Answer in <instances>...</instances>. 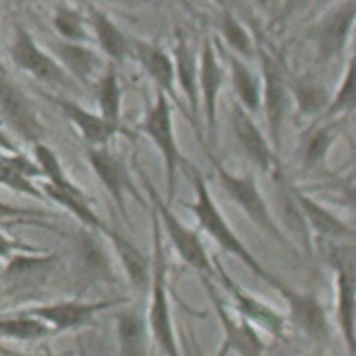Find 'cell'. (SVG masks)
<instances>
[{
  "label": "cell",
  "mask_w": 356,
  "mask_h": 356,
  "mask_svg": "<svg viewBox=\"0 0 356 356\" xmlns=\"http://www.w3.org/2000/svg\"><path fill=\"white\" fill-rule=\"evenodd\" d=\"M118 2H129V4H138V2H147V0H118Z\"/></svg>",
  "instance_id": "7bdbcfd3"
},
{
  "label": "cell",
  "mask_w": 356,
  "mask_h": 356,
  "mask_svg": "<svg viewBox=\"0 0 356 356\" xmlns=\"http://www.w3.org/2000/svg\"><path fill=\"white\" fill-rule=\"evenodd\" d=\"M33 153H35V163L41 171V177H45V184H49L55 190H61V192L67 193H83L74 181L72 177L65 173L61 159L57 157L54 149L49 145H45L43 140L41 143H35L33 145Z\"/></svg>",
  "instance_id": "4316f807"
},
{
  "label": "cell",
  "mask_w": 356,
  "mask_h": 356,
  "mask_svg": "<svg viewBox=\"0 0 356 356\" xmlns=\"http://www.w3.org/2000/svg\"><path fill=\"white\" fill-rule=\"evenodd\" d=\"M173 67H175V86L181 88L188 106L192 114H197L200 108V94H197V55L188 43V39L177 33L175 47H173Z\"/></svg>",
  "instance_id": "44dd1931"
},
{
  "label": "cell",
  "mask_w": 356,
  "mask_h": 356,
  "mask_svg": "<svg viewBox=\"0 0 356 356\" xmlns=\"http://www.w3.org/2000/svg\"><path fill=\"white\" fill-rule=\"evenodd\" d=\"M51 328L33 316H17V318H0V336L15 340H39L45 338Z\"/></svg>",
  "instance_id": "d6a6232c"
},
{
  "label": "cell",
  "mask_w": 356,
  "mask_h": 356,
  "mask_svg": "<svg viewBox=\"0 0 356 356\" xmlns=\"http://www.w3.org/2000/svg\"><path fill=\"white\" fill-rule=\"evenodd\" d=\"M291 200L298 206V212L305 222V226L316 232L322 238H355V230L350 224H346L342 218H338L332 210H328L324 204L314 200L309 193L302 192L298 188L291 190Z\"/></svg>",
  "instance_id": "5bb4252c"
},
{
  "label": "cell",
  "mask_w": 356,
  "mask_h": 356,
  "mask_svg": "<svg viewBox=\"0 0 356 356\" xmlns=\"http://www.w3.org/2000/svg\"><path fill=\"white\" fill-rule=\"evenodd\" d=\"M179 171H184V175H186V177L190 179V184H192L193 202L192 204H188V208L193 212V216L197 220L200 228H202L204 232H208V234H210L226 252H230V254H234L238 261H243L252 273H257L261 279H265L271 287L281 291L285 285H283L277 277H273V275L269 273V271L252 257V252L248 250L247 245H243V241L236 236V232L232 230V226H230V224L226 222V218L222 216L218 204H216V200L212 197V192H210V188H208V184H206V179H204V175H202V171H200L192 161H188V159H184Z\"/></svg>",
  "instance_id": "6da1fadb"
},
{
  "label": "cell",
  "mask_w": 356,
  "mask_h": 356,
  "mask_svg": "<svg viewBox=\"0 0 356 356\" xmlns=\"http://www.w3.org/2000/svg\"><path fill=\"white\" fill-rule=\"evenodd\" d=\"M228 59V72H230V82L236 96V104L254 114L261 110V78L248 67L247 59L234 54H226Z\"/></svg>",
  "instance_id": "603a6c76"
},
{
  "label": "cell",
  "mask_w": 356,
  "mask_h": 356,
  "mask_svg": "<svg viewBox=\"0 0 356 356\" xmlns=\"http://www.w3.org/2000/svg\"><path fill=\"white\" fill-rule=\"evenodd\" d=\"M108 238L114 243V247L118 250V257H120V261H122V265H124V271L131 277L133 285H135V287H145L147 281H149V271H147V261H145V257L140 254V250H138L135 245H131V243H129L122 234H118V232H112Z\"/></svg>",
  "instance_id": "1f68e13d"
},
{
  "label": "cell",
  "mask_w": 356,
  "mask_h": 356,
  "mask_svg": "<svg viewBox=\"0 0 356 356\" xmlns=\"http://www.w3.org/2000/svg\"><path fill=\"white\" fill-rule=\"evenodd\" d=\"M336 261V291H338V322L348 346V355L355 356V273L344 259Z\"/></svg>",
  "instance_id": "7402d4cb"
},
{
  "label": "cell",
  "mask_w": 356,
  "mask_h": 356,
  "mask_svg": "<svg viewBox=\"0 0 356 356\" xmlns=\"http://www.w3.org/2000/svg\"><path fill=\"white\" fill-rule=\"evenodd\" d=\"M86 159L92 167L94 175L98 177V181L104 186V190L110 195V200L114 202V206L118 208L120 216L129 220V214H127V192H135V188H133L129 171H127L124 163L120 161V157L114 155L110 151L108 145H106V147H88L86 149Z\"/></svg>",
  "instance_id": "7c38bea8"
},
{
  "label": "cell",
  "mask_w": 356,
  "mask_h": 356,
  "mask_svg": "<svg viewBox=\"0 0 356 356\" xmlns=\"http://www.w3.org/2000/svg\"><path fill=\"white\" fill-rule=\"evenodd\" d=\"M131 51H135L138 63L155 83V90H161L169 100H177L175 67L171 55L147 41H131Z\"/></svg>",
  "instance_id": "d6986e66"
},
{
  "label": "cell",
  "mask_w": 356,
  "mask_h": 356,
  "mask_svg": "<svg viewBox=\"0 0 356 356\" xmlns=\"http://www.w3.org/2000/svg\"><path fill=\"white\" fill-rule=\"evenodd\" d=\"M31 210H25V208H17V206H10L6 202H0V222L4 220H15V218H23V216H29Z\"/></svg>",
  "instance_id": "74e56055"
},
{
  "label": "cell",
  "mask_w": 356,
  "mask_h": 356,
  "mask_svg": "<svg viewBox=\"0 0 356 356\" xmlns=\"http://www.w3.org/2000/svg\"><path fill=\"white\" fill-rule=\"evenodd\" d=\"M0 149H2L4 153H19V149L15 147V143L8 138V135H6L4 131H0Z\"/></svg>",
  "instance_id": "ab89813d"
},
{
  "label": "cell",
  "mask_w": 356,
  "mask_h": 356,
  "mask_svg": "<svg viewBox=\"0 0 356 356\" xmlns=\"http://www.w3.org/2000/svg\"><path fill=\"white\" fill-rule=\"evenodd\" d=\"M8 55L19 70H23L25 74L39 80L41 83L54 86L59 90H74V92L80 90V86L67 76V72L61 67V63L54 55L47 54L23 25L15 27Z\"/></svg>",
  "instance_id": "5b68a950"
},
{
  "label": "cell",
  "mask_w": 356,
  "mask_h": 356,
  "mask_svg": "<svg viewBox=\"0 0 356 356\" xmlns=\"http://www.w3.org/2000/svg\"><path fill=\"white\" fill-rule=\"evenodd\" d=\"M0 67H2V63H0Z\"/></svg>",
  "instance_id": "ee69618b"
},
{
  "label": "cell",
  "mask_w": 356,
  "mask_h": 356,
  "mask_svg": "<svg viewBox=\"0 0 356 356\" xmlns=\"http://www.w3.org/2000/svg\"><path fill=\"white\" fill-rule=\"evenodd\" d=\"M140 133L147 138H151V143L155 145L157 153L163 159L165 181H167L165 202L171 204V200L175 195V188H177V173H179V167L186 157L181 155L179 147H177L171 100L161 90L155 92V102L147 110V114L140 122Z\"/></svg>",
  "instance_id": "277c9868"
},
{
  "label": "cell",
  "mask_w": 356,
  "mask_h": 356,
  "mask_svg": "<svg viewBox=\"0 0 356 356\" xmlns=\"http://www.w3.org/2000/svg\"><path fill=\"white\" fill-rule=\"evenodd\" d=\"M43 96L61 110V114L82 135L88 147H106L110 145V140L116 137V133L102 120L98 112L83 108L82 104H78L72 98H61V96H51V94H43Z\"/></svg>",
  "instance_id": "2e32d148"
},
{
  "label": "cell",
  "mask_w": 356,
  "mask_h": 356,
  "mask_svg": "<svg viewBox=\"0 0 356 356\" xmlns=\"http://www.w3.org/2000/svg\"><path fill=\"white\" fill-rule=\"evenodd\" d=\"M96 104L102 120L114 133H118L122 118V88L114 65H106L96 80Z\"/></svg>",
  "instance_id": "cb8c5ba5"
},
{
  "label": "cell",
  "mask_w": 356,
  "mask_h": 356,
  "mask_svg": "<svg viewBox=\"0 0 356 356\" xmlns=\"http://www.w3.org/2000/svg\"><path fill=\"white\" fill-rule=\"evenodd\" d=\"M261 63V108L265 112V124H267V138L275 151L279 153L283 143V127L289 112V83L283 74L281 61L269 49V45H263L257 41V55Z\"/></svg>",
  "instance_id": "3957f363"
},
{
  "label": "cell",
  "mask_w": 356,
  "mask_h": 356,
  "mask_svg": "<svg viewBox=\"0 0 356 356\" xmlns=\"http://www.w3.org/2000/svg\"><path fill=\"white\" fill-rule=\"evenodd\" d=\"M309 2H312V0H281V6H279V10H277V17L273 19V25L287 23V21L293 19L298 13H302Z\"/></svg>",
  "instance_id": "8d00e7d4"
},
{
  "label": "cell",
  "mask_w": 356,
  "mask_h": 356,
  "mask_svg": "<svg viewBox=\"0 0 356 356\" xmlns=\"http://www.w3.org/2000/svg\"><path fill=\"white\" fill-rule=\"evenodd\" d=\"M222 83H224V65L220 61L214 41L210 37H204L202 51L197 57V90H200L197 94H200L202 112H204V129H206L204 145L206 147H216Z\"/></svg>",
  "instance_id": "ba28073f"
},
{
  "label": "cell",
  "mask_w": 356,
  "mask_h": 356,
  "mask_svg": "<svg viewBox=\"0 0 356 356\" xmlns=\"http://www.w3.org/2000/svg\"><path fill=\"white\" fill-rule=\"evenodd\" d=\"M51 49H54V57L67 72V76L82 88H92V83H96L106 67L102 63L100 54L92 49L88 43H72V41L55 39Z\"/></svg>",
  "instance_id": "4fadbf2b"
},
{
  "label": "cell",
  "mask_w": 356,
  "mask_h": 356,
  "mask_svg": "<svg viewBox=\"0 0 356 356\" xmlns=\"http://www.w3.org/2000/svg\"><path fill=\"white\" fill-rule=\"evenodd\" d=\"M214 27L224 39L230 54L238 55L243 59H250L257 55V41L250 33V29L241 21V17L232 10H220L214 21Z\"/></svg>",
  "instance_id": "484cf974"
},
{
  "label": "cell",
  "mask_w": 356,
  "mask_h": 356,
  "mask_svg": "<svg viewBox=\"0 0 356 356\" xmlns=\"http://www.w3.org/2000/svg\"><path fill=\"white\" fill-rule=\"evenodd\" d=\"M230 129H232L236 143L241 145V149L245 151V155L252 163L261 171L273 175L275 179H283L277 151L271 147L267 135H263V131L254 122L252 114L236 102H232V106H230Z\"/></svg>",
  "instance_id": "30bf717a"
},
{
  "label": "cell",
  "mask_w": 356,
  "mask_h": 356,
  "mask_svg": "<svg viewBox=\"0 0 356 356\" xmlns=\"http://www.w3.org/2000/svg\"><path fill=\"white\" fill-rule=\"evenodd\" d=\"M214 265L218 267L220 279H222L224 287L232 293L234 305L241 312L243 320H247L248 324H252V326H259V328H263L265 332H269L275 338H285V322H283V318L275 312L273 307H269L267 303L254 300L241 285H236L228 277V273L224 271V267L220 263H214Z\"/></svg>",
  "instance_id": "9a60e30c"
},
{
  "label": "cell",
  "mask_w": 356,
  "mask_h": 356,
  "mask_svg": "<svg viewBox=\"0 0 356 356\" xmlns=\"http://www.w3.org/2000/svg\"><path fill=\"white\" fill-rule=\"evenodd\" d=\"M112 305V302H96V303H83V302H61L51 303V305H39L29 309V316L39 318L41 322H45L51 330H74L86 326L94 314L98 309H104Z\"/></svg>",
  "instance_id": "ac0fdd59"
},
{
  "label": "cell",
  "mask_w": 356,
  "mask_h": 356,
  "mask_svg": "<svg viewBox=\"0 0 356 356\" xmlns=\"http://www.w3.org/2000/svg\"><path fill=\"white\" fill-rule=\"evenodd\" d=\"M88 25L94 33V39L100 47V51L108 57L112 63H122L131 54V39L122 33L108 15L96 6H90L88 10Z\"/></svg>",
  "instance_id": "ffe728a7"
},
{
  "label": "cell",
  "mask_w": 356,
  "mask_h": 356,
  "mask_svg": "<svg viewBox=\"0 0 356 356\" xmlns=\"http://www.w3.org/2000/svg\"><path fill=\"white\" fill-rule=\"evenodd\" d=\"M54 29L63 41L72 43H88L90 41V25L83 15L70 6V4H59L54 10Z\"/></svg>",
  "instance_id": "f546056e"
},
{
  "label": "cell",
  "mask_w": 356,
  "mask_h": 356,
  "mask_svg": "<svg viewBox=\"0 0 356 356\" xmlns=\"http://www.w3.org/2000/svg\"><path fill=\"white\" fill-rule=\"evenodd\" d=\"M250 4L259 10H267L271 6V0H250Z\"/></svg>",
  "instance_id": "b9f144b4"
},
{
  "label": "cell",
  "mask_w": 356,
  "mask_h": 356,
  "mask_svg": "<svg viewBox=\"0 0 356 356\" xmlns=\"http://www.w3.org/2000/svg\"><path fill=\"white\" fill-rule=\"evenodd\" d=\"M289 94L296 102L300 116H316L322 114L330 102L328 88L314 78H300L289 88Z\"/></svg>",
  "instance_id": "83f0119b"
},
{
  "label": "cell",
  "mask_w": 356,
  "mask_h": 356,
  "mask_svg": "<svg viewBox=\"0 0 356 356\" xmlns=\"http://www.w3.org/2000/svg\"><path fill=\"white\" fill-rule=\"evenodd\" d=\"M147 192L151 197L153 210L157 212V218L161 224V230L167 232L171 245L179 252V257L193 267L195 271L206 275H214V263L210 259V254L206 252V248L200 241V234L188 228L181 220L175 216V212L171 210V206L163 200V195L155 190V186L151 181H147Z\"/></svg>",
  "instance_id": "52a82bcc"
},
{
  "label": "cell",
  "mask_w": 356,
  "mask_h": 356,
  "mask_svg": "<svg viewBox=\"0 0 356 356\" xmlns=\"http://www.w3.org/2000/svg\"><path fill=\"white\" fill-rule=\"evenodd\" d=\"M281 293L289 303V314H291V320L298 324V328L303 330L316 342H326L330 336L328 320H326V312L322 303L316 300V296L300 293L289 287H283Z\"/></svg>",
  "instance_id": "e0dca14e"
},
{
  "label": "cell",
  "mask_w": 356,
  "mask_h": 356,
  "mask_svg": "<svg viewBox=\"0 0 356 356\" xmlns=\"http://www.w3.org/2000/svg\"><path fill=\"white\" fill-rule=\"evenodd\" d=\"M0 186L13 190V192L25 193L31 197H37V200H47L45 193L41 192L39 184H35V179L27 177L25 173H21L13 161L8 157V153L0 155Z\"/></svg>",
  "instance_id": "836d02e7"
},
{
  "label": "cell",
  "mask_w": 356,
  "mask_h": 356,
  "mask_svg": "<svg viewBox=\"0 0 356 356\" xmlns=\"http://www.w3.org/2000/svg\"><path fill=\"white\" fill-rule=\"evenodd\" d=\"M214 303L218 307L220 320L224 324V332H226V342H224V353L226 350H234L241 356H263V350H265V344L261 342L259 334L254 332L252 324H248L247 320L243 322H234L224 303H220L216 298H214Z\"/></svg>",
  "instance_id": "d4e9b609"
},
{
  "label": "cell",
  "mask_w": 356,
  "mask_h": 356,
  "mask_svg": "<svg viewBox=\"0 0 356 356\" xmlns=\"http://www.w3.org/2000/svg\"><path fill=\"white\" fill-rule=\"evenodd\" d=\"M122 356H147V330L137 312H120L116 318Z\"/></svg>",
  "instance_id": "f1b7e54d"
},
{
  "label": "cell",
  "mask_w": 356,
  "mask_h": 356,
  "mask_svg": "<svg viewBox=\"0 0 356 356\" xmlns=\"http://www.w3.org/2000/svg\"><path fill=\"white\" fill-rule=\"evenodd\" d=\"M356 57L355 54L348 57V63L344 67V74H342V80L338 83L336 92L330 96V102L324 114L328 118H336V116H346L355 110L356 102Z\"/></svg>",
  "instance_id": "4dcf8cb0"
},
{
  "label": "cell",
  "mask_w": 356,
  "mask_h": 356,
  "mask_svg": "<svg viewBox=\"0 0 356 356\" xmlns=\"http://www.w3.org/2000/svg\"><path fill=\"white\" fill-rule=\"evenodd\" d=\"M336 140V131L332 127H320L309 133L302 147V159L305 167H316L328 157L330 149Z\"/></svg>",
  "instance_id": "e575fe53"
},
{
  "label": "cell",
  "mask_w": 356,
  "mask_h": 356,
  "mask_svg": "<svg viewBox=\"0 0 356 356\" xmlns=\"http://www.w3.org/2000/svg\"><path fill=\"white\" fill-rule=\"evenodd\" d=\"M206 155L210 159V163L214 165L216 169V179H218L222 192L226 193L245 214L248 220L261 230L265 232L269 238H273L275 243L283 245V247H289V241L287 236L283 234V230L279 228L277 220H275L273 212L267 204V200L263 197V193L259 190V184L254 179L252 173H243V175H236L232 171H228L226 167H222L218 159L214 157V153L210 151V147H206Z\"/></svg>",
  "instance_id": "7a4b0ae2"
},
{
  "label": "cell",
  "mask_w": 356,
  "mask_h": 356,
  "mask_svg": "<svg viewBox=\"0 0 356 356\" xmlns=\"http://www.w3.org/2000/svg\"><path fill=\"white\" fill-rule=\"evenodd\" d=\"M15 250H33V248L25 247V245H21V243H15V241H10L6 234L0 232V259L10 257Z\"/></svg>",
  "instance_id": "f35d334b"
},
{
  "label": "cell",
  "mask_w": 356,
  "mask_h": 356,
  "mask_svg": "<svg viewBox=\"0 0 356 356\" xmlns=\"http://www.w3.org/2000/svg\"><path fill=\"white\" fill-rule=\"evenodd\" d=\"M151 228H153V302H151V330L167 356H181L175 340V330L171 322L169 300H167V285H165V254L163 236H161V224L157 218V212L151 208Z\"/></svg>",
  "instance_id": "8992f818"
},
{
  "label": "cell",
  "mask_w": 356,
  "mask_h": 356,
  "mask_svg": "<svg viewBox=\"0 0 356 356\" xmlns=\"http://www.w3.org/2000/svg\"><path fill=\"white\" fill-rule=\"evenodd\" d=\"M214 2L218 4L220 10H232V13H236V6H238L236 0H214Z\"/></svg>",
  "instance_id": "60d3db41"
},
{
  "label": "cell",
  "mask_w": 356,
  "mask_h": 356,
  "mask_svg": "<svg viewBox=\"0 0 356 356\" xmlns=\"http://www.w3.org/2000/svg\"><path fill=\"white\" fill-rule=\"evenodd\" d=\"M0 114L6 120V124L23 140L31 145L43 140L45 127L37 110L4 67H0Z\"/></svg>",
  "instance_id": "9c48e42d"
},
{
  "label": "cell",
  "mask_w": 356,
  "mask_h": 356,
  "mask_svg": "<svg viewBox=\"0 0 356 356\" xmlns=\"http://www.w3.org/2000/svg\"><path fill=\"white\" fill-rule=\"evenodd\" d=\"M356 19L355 0H342L314 27V45L320 61H332L342 54L353 37Z\"/></svg>",
  "instance_id": "8fae6325"
},
{
  "label": "cell",
  "mask_w": 356,
  "mask_h": 356,
  "mask_svg": "<svg viewBox=\"0 0 356 356\" xmlns=\"http://www.w3.org/2000/svg\"><path fill=\"white\" fill-rule=\"evenodd\" d=\"M80 257H82L83 267L88 271L96 275L110 273V265L106 257H104V252H102V248H98V245L88 236H83L82 243H80Z\"/></svg>",
  "instance_id": "d590c367"
}]
</instances>
